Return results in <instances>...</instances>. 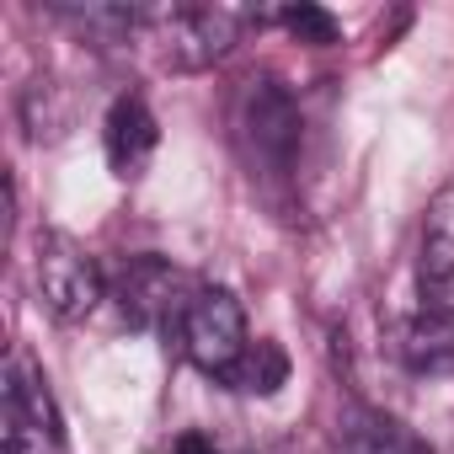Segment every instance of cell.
I'll return each instance as SVG.
<instances>
[{"instance_id":"6da1fadb","label":"cell","mask_w":454,"mask_h":454,"mask_svg":"<svg viewBox=\"0 0 454 454\" xmlns=\"http://www.w3.org/2000/svg\"><path fill=\"white\" fill-rule=\"evenodd\" d=\"M231 123H236V145L247 150L252 166H262V171H289L294 166V150H300V107H294V97L273 75H252L236 91Z\"/></svg>"},{"instance_id":"7a4b0ae2","label":"cell","mask_w":454,"mask_h":454,"mask_svg":"<svg viewBox=\"0 0 454 454\" xmlns=\"http://www.w3.org/2000/svg\"><path fill=\"white\" fill-rule=\"evenodd\" d=\"M139 27L150 33V43H160L166 65L176 70H203L224 59L241 38V17L224 6H155L139 17Z\"/></svg>"},{"instance_id":"3957f363","label":"cell","mask_w":454,"mask_h":454,"mask_svg":"<svg viewBox=\"0 0 454 454\" xmlns=\"http://www.w3.org/2000/svg\"><path fill=\"white\" fill-rule=\"evenodd\" d=\"M182 348L187 358L214 374V380H231V369L241 364V353L252 348L247 337V310L231 289H198L187 316H182Z\"/></svg>"},{"instance_id":"277c9868","label":"cell","mask_w":454,"mask_h":454,"mask_svg":"<svg viewBox=\"0 0 454 454\" xmlns=\"http://www.w3.org/2000/svg\"><path fill=\"white\" fill-rule=\"evenodd\" d=\"M38 289H43V305L54 321H86L102 305L107 278L75 236L49 231V236H38Z\"/></svg>"},{"instance_id":"5b68a950","label":"cell","mask_w":454,"mask_h":454,"mask_svg":"<svg viewBox=\"0 0 454 454\" xmlns=\"http://www.w3.org/2000/svg\"><path fill=\"white\" fill-rule=\"evenodd\" d=\"M6 454H65L49 380L27 353H12L6 364Z\"/></svg>"},{"instance_id":"8992f818","label":"cell","mask_w":454,"mask_h":454,"mask_svg":"<svg viewBox=\"0 0 454 454\" xmlns=\"http://www.w3.org/2000/svg\"><path fill=\"white\" fill-rule=\"evenodd\" d=\"M113 300H118V310L134 326H166V321L182 326V316L192 305L187 273L171 268V262H160V257H129L118 268V278H113Z\"/></svg>"},{"instance_id":"52a82bcc","label":"cell","mask_w":454,"mask_h":454,"mask_svg":"<svg viewBox=\"0 0 454 454\" xmlns=\"http://www.w3.org/2000/svg\"><path fill=\"white\" fill-rule=\"evenodd\" d=\"M160 145V129H155V113L139 102V97H118L107 107V123H102V150H107V166L118 182H134L145 176L150 155Z\"/></svg>"},{"instance_id":"ba28073f","label":"cell","mask_w":454,"mask_h":454,"mask_svg":"<svg viewBox=\"0 0 454 454\" xmlns=\"http://www.w3.org/2000/svg\"><path fill=\"white\" fill-rule=\"evenodd\" d=\"M401 358L417 374H454V310L449 305H422L401 326Z\"/></svg>"},{"instance_id":"9c48e42d","label":"cell","mask_w":454,"mask_h":454,"mask_svg":"<svg viewBox=\"0 0 454 454\" xmlns=\"http://www.w3.org/2000/svg\"><path fill=\"white\" fill-rule=\"evenodd\" d=\"M337 454H427V443L411 427H401L395 417L358 406L337 427Z\"/></svg>"},{"instance_id":"30bf717a","label":"cell","mask_w":454,"mask_h":454,"mask_svg":"<svg viewBox=\"0 0 454 454\" xmlns=\"http://www.w3.org/2000/svg\"><path fill=\"white\" fill-rule=\"evenodd\" d=\"M224 385H236L241 395H273V390L289 385V353H284L273 337H257V342L241 353V364L231 369V380H224Z\"/></svg>"},{"instance_id":"8fae6325","label":"cell","mask_w":454,"mask_h":454,"mask_svg":"<svg viewBox=\"0 0 454 454\" xmlns=\"http://www.w3.org/2000/svg\"><path fill=\"white\" fill-rule=\"evenodd\" d=\"M278 22H284L289 38H300V43H310V49L337 43V22H332V12H321V6H289V12H278Z\"/></svg>"},{"instance_id":"7c38bea8","label":"cell","mask_w":454,"mask_h":454,"mask_svg":"<svg viewBox=\"0 0 454 454\" xmlns=\"http://www.w3.org/2000/svg\"><path fill=\"white\" fill-rule=\"evenodd\" d=\"M422 247H449V252H454V187L438 192V203H433V214H427V236H422Z\"/></svg>"},{"instance_id":"4fadbf2b","label":"cell","mask_w":454,"mask_h":454,"mask_svg":"<svg viewBox=\"0 0 454 454\" xmlns=\"http://www.w3.org/2000/svg\"><path fill=\"white\" fill-rule=\"evenodd\" d=\"M176 454H219V449H214V438H203V433H182V438H176Z\"/></svg>"},{"instance_id":"5bb4252c","label":"cell","mask_w":454,"mask_h":454,"mask_svg":"<svg viewBox=\"0 0 454 454\" xmlns=\"http://www.w3.org/2000/svg\"><path fill=\"white\" fill-rule=\"evenodd\" d=\"M433 305H449V310H454V273H449V278L433 289Z\"/></svg>"}]
</instances>
